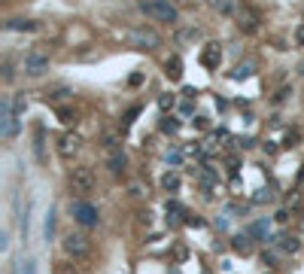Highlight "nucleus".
I'll use <instances>...</instances> for the list:
<instances>
[{
  "label": "nucleus",
  "mask_w": 304,
  "mask_h": 274,
  "mask_svg": "<svg viewBox=\"0 0 304 274\" xmlns=\"http://www.w3.org/2000/svg\"><path fill=\"white\" fill-rule=\"evenodd\" d=\"M70 192L76 198H85L88 192H94V171L88 165H76L70 171Z\"/></svg>",
  "instance_id": "f257e3e1"
},
{
  "label": "nucleus",
  "mask_w": 304,
  "mask_h": 274,
  "mask_svg": "<svg viewBox=\"0 0 304 274\" xmlns=\"http://www.w3.org/2000/svg\"><path fill=\"white\" fill-rule=\"evenodd\" d=\"M140 9H143L146 15H152L155 21H167V24H174V21L180 18L177 6H174L171 0H143V3H140Z\"/></svg>",
  "instance_id": "f03ea898"
},
{
  "label": "nucleus",
  "mask_w": 304,
  "mask_h": 274,
  "mask_svg": "<svg viewBox=\"0 0 304 274\" xmlns=\"http://www.w3.org/2000/svg\"><path fill=\"white\" fill-rule=\"evenodd\" d=\"M70 214H73V220H76L82 229H94V226L100 223V217H97V207H94L91 201H82V198H76V201L70 204Z\"/></svg>",
  "instance_id": "7ed1b4c3"
},
{
  "label": "nucleus",
  "mask_w": 304,
  "mask_h": 274,
  "mask_svg": "<svg viewBox=\"0 0 304 274\" xmlns=\"http://www.w3.org/2000/svg\"><path fill=\"white\" fill-rule=\"evenodd\" d=\"M0 119H3V137H15L18 134V116L12 113L9 98H3V104H0Z\"/></svg>",
  "instance_id": "20e7f679"
},
{
  "label": "nucleus",
  "mask_w": 304,
  "mask_h": 274,
  "mask_svg": "<svg viewBox=\"0 0 304 274\" xmlns=\"http://www.w3.org/2000/svg\"><path fill=\"white\" fill-rule=\"evenodd\" d=\"M64 253H67V256H73V259H82V256L88 253V238H85V235H73V232H70V235L64 238Z\"/></svg>",
  "instance_id": "39448f33"
},
{
  "label": "nucleus",
  "mask_w": 304,
  "mask_h": 274,
  "mask_svg": "<svg viewBox=\"0 0 304 274\" xmlns=\"http://www.w3.org/2000/svg\"><path fill=\"white\" fill-rule=\"evenodd\" d=\"M107 149H110V156H107V165H110V171L113 174H122L125 171V165H128V159H125V153H122V146L110 137L107 140Z\"/></svg>",
  "instance_id": "423d86ee"
},
{
  "label": "nucleus",
  "mask_w": 304,
  "mask_h": 274,
  "mask_svg": "<svg viewBox=\"0 0 304 274\" xmlns=\"http://www.w3.org/2000/svg\"><path fill=\"white\" fill-rule=\"evenodd\" d=\"M238 27H241L244 34H256V31H259V12L250 9V6H241V9H238Z\"/></svg>",
  "instance_id": "0eeeda50"
},
{
  "label": "nucleus",
  "mask_w": 304,
  "mask_h": 274,
  "mask_svg": "<svg viewBox=\"0 0 304 274\" xmlns=\"http://www.w3.org/2000/svg\"><path fill=\"white\" fill-rule=\"evenodd\" d=\"M131 43H137V46H143V49H155V46L161 43V37H158L152 27H134V31H131Z\"/></svg>",
  "instance_id": "6e6552de"
},
{
  "label": "nucleus",
  "mask_w": 304,
  "mask_h": 274,
  "mask_svg": "<svg viewBox=\"0 0 304 274\" xmlns=\"http://www.w3.org/2000/svg\"><path fill=\"white\" fill-rule=\"evenodd\" d=\"M79 134H73V131H67V134H61L58 137V156L61 159H73V153H79Z\"/></svg>",
  "instance_id": "1a4fd4ad"
},
{
  "label": "nucleus",
  "mask_w": 304,
  "mask_h": 274,
  "mask_svg": "<svg viewBox=\"0 0 304 274\" xmlns=\"http://www.w3.org/2000/svg\"><path fill=\"white\" fill-rule=\"evenodd\" d=\"M46 70H49V58H46V55L30 52V55L24 58V73H27V76H40V73H46Z\"/></svg>",
  "instance_id": "9d476101"
},
{
  "label": "nucleus",
  "mask_w": 304,
  "mask_h": 274,
  "mask_svg": "<svg viewBox=\"0 0 304 274\" xmlns=\"http://www.w3.org/2000/svg\"><path fill=\"white\" fill-rule=\"evenodd\" d=\"M201 61H204V67H219V61H222V49H219V43H207L204 46V52H201Z\"/></svg>",
  "instance_id": "9b49d317"
},
{
  "label": "nucleus",
  "mask_w": 304,
  "mask_h": 274,
  "mask_svg": "<svg viewBox=\"0 0 304 274\" xmlns=\"http://www.w3.org/2000/svg\"><path fill=\"white\" fill-rule=\"evenodd\" d=\"M3 27H6V31H27V34H30V31H37L40 24H37V21H30V18H6V21H3Z\"/></svg>",
  "instance_id": "f8f14e48"
},
{
  "label": "nucleus",
  "mask_w": 304,
  "mask_h": 274,
  "mask_svg": "<svg viewBox=\"0 0 304 274\" xmlns=\"http://www.w3.org/2000/svg\"><path fill=\"white\" fill-rule=\"evenodd\" d=\"M271 244H277V247H280V250H286V253H295V250L301 247V244H298V238H289V235H277Z\"/></svg>",
  "instance_id": "ddd939ff"
},
{
  "label": "nucleus",
  "mask_w": 304,
  "mask_h": 274,
  "mask_svg": "<svg viewBox=\"0 0 304 274\" xmlns=\"http://www.w3.org/2000/svg\"><path fill=\"white\" fill-rule=\"evenodd\" d=\"M231 247H234L238 253H244V256L253 253V241H250V235H238V238H231Z\"/></svg>",
  "instance_id": "4468645a"
},
{
  "label": "nucleus",
  "mask_w": 304,
  "mask_h": 274,
  "mask_svg": "<svg viewBox=\"0 0 304 274\" xmlns=\"http://www.w3.org/2000/svg\"><path fill=\"white\" fill-rule=\"evenodd\" d=\"M171 79H180L183 76V61H180V55H174V58H167V70H164Z\"/></svg>",
  "instance_id": "2eb2a0df"
},
{
  "label": "nucleus",
  "mask_w": 304,
  "mask_h": 274,
  "mask_svg": "<svg viewBox=\"0 0 304 274\" xmlns=\"http://www.w3.org/2000/svg\"><path fill=\"white\" fill-rule=\"evenodd\" d=\"M161 189L164 192H177L180 189V174H164L161 177Z\"/></svg>",
  "instance_id": "dca6fc26"
},
{
  "label": "nucleus",
  "mask_w": 304,
  "mask_h": 274,
  "mask_svg": "<svg viewBox=\"0 0 304 274\" xmlns=\"http://www.w3.org/2000/svg\"><path fill=\"white\" fill-rule=\"evenodd\" d=\"M250 73H253V64H238V67H234L228 76H231V79H247Z\"/></svg>",
  "instance_id": "f3484780"
},
{
  "label": "nucleus",
  "mask_w": 304,
  "mask_h": 274,
  "mask_svg": "<svg viewBox=\"0 0 304 274\" xmlns=\"http://www.w3.org/2000/svg\"><path fill=\"white\" fill-rule=\"evenodd\" d=\"M161 131H164V134H177V131H180V122H177L174 116H164V119H161Z\"/></svg>",
  "instance_id": "a211bd4d"
},
{
  "label": "nucleus",
  "mask_w": 304,
  "mask_h": 274,
  "mask_svg": "<svg viewBox=\"0 0 304 274\" xmlns=\"http://www.w3.org/2000/svg\"><path fill=\"white\" fill-rule=\"evenodd\" d=\"M158 107H161V110H174V107H177V95H171V92H164V95L158 98Z\"/></svg>",
  "instance_id": "6ab92c4d"
},
{
  "label": "nucleus",
  "mask_w": 304,
  "mask_h": 274,
  "mask_svg": "<svg viewBox=\"0 0 304 274\" xmlns=\"http://www.w3.org/2000/svg\"><path fill=\"white\" fill-rule=\"evenodd\" d=\"M137 113H140V107H131L125 116H122V131H128L131 125H134V119H137Z\"/></svg>",
  "instance_id": "aec40b11"
},
{
  "label": "nucleus",
  "mask_w": 304,
  "mask_h": 274,
  "mask_svg": "<svg viewBox=\"0 0 304 274\" xmlns=\"http://www.w3.org/2000/svg\"><path fill=\"white\" fill-rule=\"evenodd\" d=\"M180 214H183V207L177 201H167V223H180Z\"/></svg>",
  "instance_id": "412c9836"
},
{
  "label": "nucleus",
  "mask_w": 304,
  "mask_h": 274,
  "mask_svg": "<svg viewBox=\"0 0 304 274\" xmlns=\"http://www.w3.org/2000/svg\"><path fill=\"white\" fill-rule=\"evenodd\" d=\"M43 232H46V241H52V235H55V210H49V217H46V226H43Z\"/></svg>",
  "instance_id": "4be33fe9"
},
{
  "label": "nucleus",
  "mask_w": 304,
  "mask_h": 274,
  "mask_svg": "<svg viewBox=\"0 0 304 274\" xmlns=\"http://www.w3.org/2000/svg\"><path fill=\"white\" fill-rule=\"evenodd\" d=\"M198 34H201L198 27H186V31H180V34H177V43H186V40H195Z\"/></svg>",
  "instance_id": "5701e85b"
},
{
  "label": "nucleus",
  "mask_w": 304,
  "mask_h": 274,
  "mask_svg": "<svg viewBox=\"0 0 304 274\" xmlns=\"http://www.w3.org/2000/svg\"><path fill=\"white\" fill-rule=\"evenodd\" d=\"M250 235H256V238H265V235H268V220H259V223L250 229Z\"/></svg>",
  "instance_id": "b1692460"
},
{
  "label": "nucleus",
  "mask_w": 304,
  "mask_h": 274,
  "mask_svg": "<svg viewBox=\"0 0 304 274\" xmlns=\"http://www.w3.org/2000/svg\"><path fill=\"white\" fill-rule=\"evenodd\" d=\"M33 156H37V162H43V128H37V143H33Z\"/></svg>",
  "instance_id": "393cba45"
},
{
  "label": "nucleus",
  "mask_w": 304,
  "mask_h": 274,
  "mask_svg": "<svg viewBox=\"0 0 304 274\" xmlns=\"http://www.w3.org/2000/svg\"><path fill=\"white\" fill-rule=\"evenodd\" d=\"M213 180H216V174H213V171H210V168L204 165V168H201V183H204V186H210Z\"/></svg>",
  "instance_id": "a878e982"
},
{
  "label": "nucleus",
  "mask_w": 304,
  "mask_h": 274,
  "mask_svg": "<svg viewBox=\"0 0 304 274\" xmlns=\"http://www.w3.org/2000/svg\"><path fill=\"white\" fill-rule=\"evenodd\" d=\"M164 162H167V165H180V162H183V156L174 149V153H164Z\"/></svg>",
  "instance_id": "bb28decb"
},
{
  "label": "nucleus",
  "mask_w": 304,
  "mask_h": 274,
  "mask_svg": "<svg viewBox=\"0 0 304 274\" xmlns=\"http://www.w3.org/2000/svg\"><path fill=\"white\" fill-rule=\"evenodd\" d=\"M3 79H6V82L12 79V61H3Z\"/></svg>",
  "instance_id": "cd10ccee"
},
{
  "label": "nucleus",
  "mask_w": 304,
  "mask_h": 274,
  "mask_svg": "<svg viewBox=\"0 0 304 274\" xmlns=\"http://www.w3.org/2000/svg\"><path fill=\"white\" fill-rule=\"evenodd\" d=\"M238 146H244V149H250V146H256V140H253V137H241V140H238Z\"/></svg>",
  "instance_id": "c85d7f7f"
},
{
  "label": "nucleus",
  "mask_w": 304,
  "mask_h": 274,
  "mask_svg": "<svg viewBox=\"0 0 304 274\" xmlns=\"http://www.w3.org/2000/svg\"><path fill=\"white\" fill-rule=\"evenodd\" d=\"M271 198H274V195H271L268 189H259V195H256V201H271Z\"/></svg>",
  "instance_id": "c756f323"
},
{
  "label": "nucleus",
  "mask_w": 304,
  "mask_h": 274,
  "mask_svg": "<svg viewBox=\"0 0 304 274\" xmlns=\"http://www.w3.org/2000/svg\"><path fill=\"white\" fill-rule=\"evenodd\" d=\"M295 43H298V46H304V24H298V27H295Z\"/></svg>",
  "instance_id": "7c9ffc66"
},
{
  "label": "nucleus",
  "mask_w": 304,
  "mask_h": 274,
  "mask_svg": "<svg viewBox=\"0 0 304 274\" xmlns=\"http://www.w3.org/2000/svg\"><path fill=\"white\" fill-rule=\"evenodd\" d=\"M55 274H73V265H58Z\"/></svg>",
  "instance_id": "2f4dec72"
}]
</instances>
